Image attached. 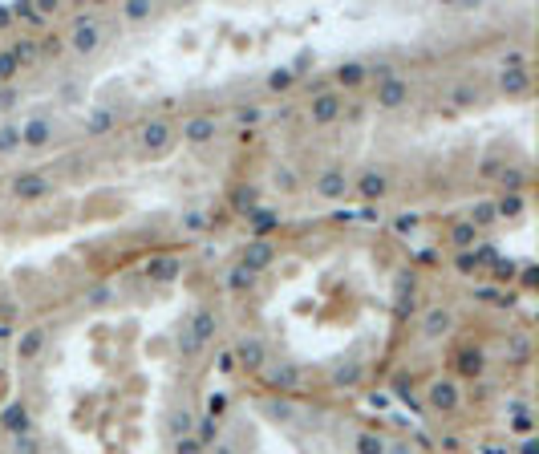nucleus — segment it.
<instances>
[{"instance_id": "obj_23", "label": "nucleus", "mask_w": 539, "mask_h": 454, "mask_svg": "<svg viewBox=\"0 0 539 454\" xmlns=\"http://www.w3.org/2000/svg\"><path fill=\"white\" fill-rule=\"evenodd\" d=\"M163 426H166V434H171V442L187 438V434H195V410H191V405H171L163 418Z\"/></svg>"}, {"instance_id": "obj_43", "label": "nucleus", "mask_w": 539, "mask_h": 454, "mask_svg": "<svg viewBox=\"0 0 539 454\" xmlns=\"http://www.w3.org/2000/svg\"><path fill=\"white\" fill-rule=\"evenodd\" d=\"M16 74H21V61L13 57V49H0V81L9 86V81H16Z\"/></svg>"}, {"instance_id": "obj_44", "label": "nucleus", "mask_w": 539, "mask_h": 454, "mask_svg": "<svg viewBox=\"0 0 539 454\" xmlns=\"http://www.w3.org/2000/svg\"><path fill=\"white\" fill-rule=\"evenodd\" d=\"M110 301H114V284H94V288L86 292V304H89V308H106Z\"/></svg>"}, {"instance_id": "obj_42", "label": "nucleus", "mask_w": 539, "mask_h": 454, "mask_svg": "<svg viewBox=\"0 0 539 454\" xmlns=\"http://www.w3.org/2000/svg\"><path fill=\"white\" fill-rule=\"evenodd\" d=\"M507 426H511L519 438H535V414H531V410H515Z\"/></svg>"}, {"instance_id": "obj_53", "label": "nucleus", "mask_w": 539, "mask_h": 454, "mask_svg": "<svg viewBox=\"0 0 539 454\" xmlns=\"http://www.w3.org/2000/svg\"><path fill=\"white\" fill-rule=\"evenodd\" d=\"M215 369H219V373H236V357H231V349H223V353H219Z\"/></svg>"}, {"instance_id": "obj_9", "label": "nucleus", "mask_w": 539, "mask_h": 454, "mask_svg": "<svg viewBox=\"0 0 539 454\" xmlns=\"http://www.w3.org/2000/svg\"><path fill=\"white\" fill-rule=\"evenodd\" d=\"M0 434L9 438H25V434H37V418H33V405L29 402H9L0 410Z\"/></svg>"}, {"instance_id": "obj_39", "label": "nucleus", "mask_w": 539, "mask_h": 454, "mask_svg": "<svg viewBox=\"0 0 539 454\" xmlns=\"http://www.w3.org/2000/svg\"><path fill=\"white\" fill-rule=\"evenodd\" d=\"M475 240H478V231L470 223H454L450 227V243L458 248V252H475Z\"/></svg>"}, {"instance_id": "obj_49", "label": "nucleus", "mask_w": 539, "mask_h": 454, "mask_svg": "<svg viewBox=\"0 0 539 454\" xmlns=\"http://www.w3.org/2000/svg\"><path fill=\"white\" fill-rule=\"evenodd\" d=\"M393 231H398V236H410V231H414L418 227V211H401V215H393Z\"/></svg>"}, {"instance_id": "obj_50", "label": "nucleus", "mask_w": 539, "mask_h": 454, "mask_svg": "<svg viewBox=\"0 0 539 454\" xmlns=\"http://www.w3.org/2000/svg\"><path fill=\"white\" fill-rule=\"evenodd\" d=\"M227 405H231V398H227V393H211V398H207V410H203V414H211V418H219V422H223Z\"/></svg>"}, {"instance_id": "obj_35", "label": "nucleus", "mask_w": 539, "mask_h": 454, "mask_svg": "<svg viewBox=\"0 0 539 454\" xmlns=\"http://www.w3.org/2000/svg\"><path fill=\"white\" fill-rule=\"evenodd\" d=\"M446 101H454L458 110H470V106L478 101V86L475 81H454L450 94H446Z\"/></svg>"}, {"instance_id": "obj_32", "label": "nucleus", "mask_w": 539, "mask_h": 454, "mask_svg": "<svg viewBox=\"0 0 539 454\" xmlns=\"http://www.w3.org/2000/svg\"><path fill=\"white\" fill-rule=\"evenodd\" d=\"M490 203H495V219H519L527 207V195H499Z\"/></svg>"}, {"instance_id": "obj_6", "label": "nucleus", "mask_w": 539, "mask_h": 454, "mask_svg": "<svg viewBox=\"0 0 539 454\" xmlns=\"http://www.w3.org/2000/svg\"><path fill=\"white\" fill-rule=\"evenodd\" d=\"M426 405L434 410V414H442V418L458 414V410H463V385H458L454 378H434L426 385Z\"/></svg>"}, {"instance_id": "obj_34", "label": "nucleus", "mask_w": 539, "mask_h": 454, "mask_svg": "<svg viewBox=\"0 0 539 454\" xmlns=\"http://www.w3.org/2000/svg\"><path fill=\"white\" fill-rule=\"evenodd\" d=\"M219 434H223V422H219V418H211V414H195V438H199L203 446H211Z\"/></svg>"}, {"instance_id": "obj_4", "label": "nucleus", "mask_w": 539, "mask_h": 454, "mask_svg": "<svg viewBox=\"0 0 539 454\" xmlns=\"http://www.w3.org/2000/svg\"><path fill=\"white\" fill-rule=\"evenodd\" d=\"M101 45H106V29H101V21L94 13H77L74 25H69V49H74L77 57H94Z\"/></svg>"}, {"instance_id": "obj_51", "label": "nucleus", "mask_w": 539, "mask_h": 454, "mask_svg": "<svg viewBox=\"0 0 539 454\" xmlns=\"http://www.w3.org/2000/svg\"><path fill=\"white\" fill-rule=\"evenodd\" d=\"M260 118H263L260 106H239V110H236V122H239V126H256Z\"/></svg>"}, {"instance_id": "obj_36", "label": "nucleus", "mask_w": 539, "mask_h": 454, "mask_svg": "<svg viewBox=\"0 0 539 454\" xmlns=\"http://www.w3.org/2000/svg\"><path fill=\"white\" fill-rule=\"evenodd\" d=\"M263 86L272 89V94H288V89L296 86V74H292V65H276L272 74L263 77Z\"/></svg>"}, {"instance_id": "obj_13", "label": "nucleus", "mask_w": 539, "mask_h": 454, "mask_svg": "<svg viewBox=\"0 0 539 454\" xmlns=\"http://www.w3.org/2000/svg\"><path fill=\"white\" fill-rule=\"evenodd\" d=\"M276 260H280V248L272 240H248L243 252H239V264L248 268V272H256V276H263Z\"/></svg>"}, {"instance_id": "obj_19", "label": "nucleus", "mask_w": 539, "mask_h": 454, "mask_svg": "<svg viewBox=\"0 0 539 454\" xmlns=\"http://www.w3.org/2000/svg\"><path fill=\"white\" fill-rule=\"evenodd\" d=\"M361 381H365V361H357V357H341V361L328 365V385L333 390H357Z\"/></svg>"}, {"instance_id": "obj_41", "label": "nucleus", "mask_w": 539, "mask_h": 454, "mask_svg": "<svg viewBox=\"0 0 539 454\" xmlns=\"http://www.w3.org/2000/svg\"><path fill=\"white\" fill-rule=\"evenodd\" d=\"M16 151H21V130H16V122H4L0 126V158H9Z\"/></svg>"}, {"instance_id": "obj_37", "label": "nucleus", "mask_w": 539, "mask_h": 454, "mask_svg": "<svg viewBox=\"0 0 539 454\" xmlns=\"http://www.w3.org/2000/svg\"><path fill=\"white\" fill-rule=\"evenodd\" d=\"M151 16H154L151 0H126L122 4V21L126 25H142V21H151Z\"/></svg>"}, {"instance_id": "obj_1", "label": "nucleus", "mask_w": 539, "mask_h": 454, "mask_svg": "<svg viewBox=\"0 0 539 454\" xmlns=\"http://www.w3.org/2000/svg\"><path fill=\"white\" fill-rule=\"evenodd\" d=\"M389 187H393V178H389V166L386 163H369L361 166L357 175H353V195L365 203V207H373V203H381L389 195Z\"/></svg>"}, {"instance_id": "obj_40", "label": "nucleus", "mask_w": 539, "mask_h": 454, "mask_svg": "<svg viewBox=\"0 0 539 454\" xmlns=\"http://www.w3.org/2000/svg\"><path fill=\"white\" fill-rule=\"evenodd\" d=\"M499 183H503V195H523L527 175L519 171V166H507V171H499Z\"/></svg>"}, {"instance_id": "obj_33", "label": "nucleus", "mask_w": 539, "mask_h": 454, "mask_svg": "<svg viewBox=\"0 0 539 454\" xmlns=\"http://www.w3.org/2000/svg\"><path fill=\"white\" fill-rule=\"evenodd\" d=\"M458 369H463L466 378H483V373H487V353H483V349H463V353H458Z\"/></svg>"}, {"instance_id": "obj_14", "label": "nucleus", "mask_w": 539, "mask_h": 454, "mask_svg": "<svg viewBox=\"0 0 539 454\" xmlns=\"http://www.w3.org/2000/svg\"><path fill=\"white\" fill-rule=\"evenodd\" d=\"M178 134H183V142H191V146H207V142L219 138V118H215V113H191V118H183Z\"/></svg>"}, {"instance_id": "obj_21", "label": "nucleus", "mask_w": 539, "mask_h": 454, "mask_svg": "<svg viewBox=\"0 0 539 454\" xmlns=\"http://www.w3.org/2000/svg\"><path fill=\"white\" fill-rule=\"evenodd\" d=\"M263 414H268V422H276V426H301V418H304V410L292 398H268L263 402Z\"/></svg>"}, {"instance_id": "obj_20", "label": "nucleus", "mask_w": 539, "mask_h": 454, "mask_svg": "<svg viewBox=\"0 0 539 454\" xmlns=\"http://www.w3.org/2000/svg\"><path fill=\"white\" fill-rule=\"evenodd\" d=\"M389 450V434L377 426H361L349 434V454H386Z\"/></svg>"}, {"instance_id": "obj_30", "label": "nucleus", "mask_w": 539, "mask_h": 454, "mask_svg": "<svg viewBox=\"0 0 539 454\" xmlns=\"http://www.w3.org/2000/svg\"><path fill=\"white\" fill-rule=\"evenodd\" d=\"M231 207H236L239 215H251L260 207V187H256V183H239V187L231 191Z\"/></svg>"}, {"instance_id": "obj_8", "label": "nucleus", "mask_w": 539, "mask_h": 454, "mask_svg": "<svg viewBox=\"0 0 539 454\" xmlns=\"http://www.w3.org/2000/svg\"><path fill=\"white\" fill-rule=\"evenodd\" d=\"M260 373H263L268 390L276 393V398H292V393L301 390V381H304V373H301L296 361H268Z\"/></svg>"}, {"instance_id": "obj_16", "label": "nucleus", "mask_w": 539, "mask_h": 454, "mask_svg": "<svg viewBox=\"0 0 539 454\" xmlns=\"http://www.w3.org/2000/svg\"><path fill=\"white\" fill-rule=\"evenodd\" d=\"M45 345H49V328L45 325H29V328H21V337H16V361L21 365H33L41 353H45Z\"/></svg>"}, {"instance_id": "obj_57", "label": "nucleus", "mask_w": 539, "mask_h": 454, "mask_svg": "<svg viewBox=\"0 0 539 454\" xmlns=\"http://www.w3.org/2000/svg\"><path fill=\"white\" fill-rule=\"evenodd\" d=\"M9 337H13V328H9V325H0V340H9Z\"/></svg>"}, {"instance_id": "obj_24", "label": "nucleus", "mask_w": 539, "mask_h": 454, "mask_svg": "<svg viewBox=\"0 0 539 454\" xmlns=\"http://www.w3.org/2000/svg\"><path fill=\"white\" fill-rule=\"evenodd\" d=\"M223 288L231 292V296H251V292L260 288V276L248 272L243 264H231L227 268V276H223Z\"/></svg>"}, {"instance_id": "obj_29", "label": "nucleus", "mask_w": 539, "mask_h": 454, "mask_svg": "<svg viewBox=\"0 0 539 454\" xmlns=\"http://www.w3.org/2000/svg\"><path fill=\"white\" fill-rule=\"evenodd\" d=\"M178 227H183L187 236H207V231H211V215L203 211V207H187V211L178 215Z\"/></svg>"}, {"instance_id": "obj_11", "label": "nucleus", "mask_w": 539, "mask_h": 454, "mask_svg": "<svg viewBox=\"0 0 539 454\" xmlns=\"http://www.w3.org/2000/svg\"><path fill=\"white\" fill-rule=\"evenodd\" d=\"M183 328L191 333V340H195L199 349H207V345L215 340V333H219V313H215L211 304H199V308L183 321Z\"/></svg>"}, {"instance_id": "obj_22", "label": "nucleus", "mask_w": 539, "mask_h": 454, "mask_svg": "<svg viewBox=\"0 0 539 454\" xmlns=\"http://www.w3.org/2000/svg\"><path fill=\"white\" fill-rule=\"evenodd\" d=\"M183 276V256H154L146 264V280L151 284H175Z\"/></svg>"}, {"instance_id": "obj_38", "label": "nucleus", "mask_w": 539, "mask_h": 454, "mask_svg": "<svg viewBox=\"0 0 539 454\" xmlns=\"http://www.w3.org/2000/svg\"><path fill=\"white\" fill-rule=\"evenodd\" d=\"M466 223L475 227V231H487V227L495 223V203H490V199H478L475 207H470V219H466Z\"/></svg>"}, {"instance_id": "obj_52", "label": "nucleus", "mask_w": 539, "mask_h": 454, "mask_svg": "<svg viewBox=\"0 0 539 454\" xmlns=\"http://www.w3.org/2000/svg\"><path fill=\"white\" fill-rule=\"evenodd\" d=\"M475 296H478V301H483V304H511V296H503L499 288H478Z\"/></svg>"}, {"instance_id": "obj_58", "label": "nucleus", "mask_w": 539, "mask_h": 454, "mask_svg": "<svg viewBox=\"0 0 539 454\" xmlns=\"http://www.w3.org/2000/svg\"><path fill=\"white\" fill-rule=\"evenodd\" d=\"M0 446H4V434H0Z\"/></svg>"}, {"instance_id": "obj_48", "label": "nucleus", "mask_w": 539, "mask_h": 454, "mask_svg": "<svg viewBox=\"0 0 539 454\" xmlns=\"http://www.w3.org/2000/svg\"><path fill=\"white\" fill-rule=\"evenodd\" d=\"M9 13L21 16V21H33V25H41V21H45V16L37 13V4H33V0H21V4H13V9H9Z\"/></svg>"}, {"instance_id": "obj_12", "label": "nucleus", "mask_w": 539, "mask_h": 454, "mask_svg": "<svg viewBox=\"0 0 539 454\" xmlns=\"http://www.w3.org/2000/svg\"><path fill=\"white\" fill-rule=\"evenodd\" d=\"M454 308H446V304H434V308H426L422 313V321H418V333H422V340H446L454 333Z\"/></svg>"}, {"instance_id": "obj_15", "label": "nucleus", "mask_w": 539, "mask_h": 454, "mask_svg": "<svg viewBox=\"0 0 539 454\" xmlns=\"http://www.w3.org/2000/svg\"><path fill=\"white\" fill-rule=\"evenodd\" d=\"M53 195V178H45L41 171H25L13 178V199L21 203H45Z\"/></svg>"}, {"instance_id": "obj_55", "label": "nucleus", "mask_w": 539, "mask_h": 454, "mask_svg": "<svg viewBox=\"0 0 539 454\" xmlns=\"http://www.w3.org/2000/svg\"><path fill=\"white\" fill-rule=\"evenodd\" d=\"M515 454H539V442H535V438H523Z\"/></svg>"}, {"instance_id": "obj_28", "label": "nucleus", "mask_w": 539, "mask_h": 454, "mask_svg": "<svg viewBox=\"0 0 539 454\" xmlns=\"http://www.w3.org/2000/svg\"><path fill=\"white\" fill-rule=\"evenodd\" d=\"M272 187H276L280 195H296V191H301V171L292 163H276L272 166Z\"/></svg>"}, {"instance_id": "obj_7", "label": "nucleus", "mask_w": 539, "mask_h": 454, "mask_svg": "<svg viewBox=\"0 0 539 454\" xmlns=\"http://www.w3.org/2000/svg\"><path fill=\"white\" fill-rule=\"evenodd\" d=\"M373 101H377V110H386V113H398V110H405V106L414 101V86H410V77L393 74V77H386V81H377V94H373Z\"/></svg>"}, {"instance_id": "obj_31", "label": "nucleus", "mask_w": 539, "mask_h": 454, "mask_svg": "<svg viewBox=\"0 0 539 454\" xmlns=\"http://www.w3.org/2000/svg\"><path fill=\"white\" fill-rule=\"evenodd\" d=\"M503 349H507V361H515V365H527V361H531V337H527V333H511Z\"/></svg>"}, {"instance_id": "obj_45", "label": "nucleus", "mask_w": 539, "mask_h": 454, "mask_svg": "<svg viewBox=\"0 0 539 454\" xmlns=\"http://www.w3.org/2000/svg\"><path fill=\"white\" fill-rule=\"evenodd\" d=\"M9 49H13V57L21 61V69L37 61V41H16V45H9Z\"/></svg>"}, {"instance_id": "obj_2", "label": "nucleus", "mask_w": 539, "mask_h": 454, "mask_svg": "<svg viewBox=\"0 0 539 454\" xmlns=\"http://www.w3.org/2000/svg\"><path fill=\"white\" fill-rule=\"evenodd\" d=\"M341 113H345V94L333 86L325 89H313V98H308V106H304V118L313 122V126H337L341 122Z\"/></svg>"}, {"instance_id": "obj_10", "label": "nucleus", "mask_w": 539, "mask_h": 454, "mask_svg": "<svg viewBox=\"0 0 539 454\" xmlns=\"http://www.w3.org/2000/svg\"><path fill=\"white\" fill-rule=\"evenodd\" d=\"M16 130H21V151H45L57 138V126H53L49 113H29Z\"/></svg>"}, {"instance_id": "obj_56", "label": "nucleus", "mask_w": 539, "mask_h": 454, "mask_svg": "<svg viewBox=\"0 0 539 454\" xmlns=\"http://www.w3.org/2000/svg\"><path fill=\"white\" fill-rule=\"evenodd\" d=\"M13 25V13H9V9H0V29H9Z\"/></svg>"}, {"instance_id": "obj_27", "label": "nucleus", "mask_w": 539, "mask_h": 454, "mask_svg": "<svg viewBox=\"0 0 539 454\" xmlns=\"http://www.w3.org/2000/svg\"><path fill=\"white\" fill-rule=\"evenodd\" d=\"M365 61H357V57H349V61H341L337 65V74H333V81H337V86L333 89H357L365 81Z\"/></svg>"}, {"instance_id": "obj_46", "label": "nucleus", "mask_w": 539, "mask_h": 454, "mask_svg": "<svg viewBox=\"0 0 539 454\" xmlns=\"http://www.w3.org/2000/svg\"><path fill=\"white\" fill-rule=\"evenodd\" d=\"M454 268H458L463 276H470V272L483 268V260H478V252H458V256H454Z\"/></svg>"}, {"instance_id": "obj_18", "label": "nucleus", "mask_w": 539, "mask_h": 454, "mask_svg": "<svg viewBox=\"0 0 539 454\" xmlns=\"http://www.w3.org/2000/svg\"><path fill=\"white\" fill-rule=\"evenodd\" d=\"M114 130H118L114 106H89L86 118H81V134H86V138H110Z\"/></svg>"}, {"instance_id": "obj_5", "label": "nucleus", "mask_w": 539, "mask_h": 454, "mask_svg": "<svg viewBox=\"0 0 539 454\" xmlns=\"http://www.w3.org/2000/svg\"><path fill=\"white\" fill-rule=\"evenodd\" d=\"M231 357H236V369H243V373H260V369L272 361L268 340H263L260 333H239L236 345H231Z\"/></svg>"}, {"instance_id": "obj_54", "label": "nucleus", "mask_w": 539, "mask_h": 454, "mask_svg": "<svg viewBox=\"0 0 539 454\" xmlns=\"http://www.w3.org/2000/svg\"><path fill=\"white\" fill-rule=\"evenodd\" d=\"M499 264H503V268H495V276H499V280H511L515 272H519V268H515L511 260H499Z\"/></svg>"}, {"instance_id": "obj_25", "label": "nucleus", "mask_w": 539, "mask_h": 454, "mask_svg": "<svg viewBox=\"0 0 539 454\" xmlns=\"http://www.w3.org/2000/svg\"><path fill=\"white\" fill-rule=\"evenodd\" d=\"M499 89L507 98H527L531 94V69H499Z\"/></svg>"}, {"instance_id": "obj_47", "label": "nucleus", "mask_w": 539, "mask_h": 454, "mask_svg": "<svg viewBox=\"0 0 539 454\" xmlns=\"http://www.w3.org/2000/svg\"><path fill=\"white\" fill-rule=\"evenodd\" d=\"M499 69H527V53L523 49H503Z\"/></svg>"}, {"instance_id": "obj_26", "label": "nucleus", "mask_w": 539, "mask_h": 454, "mask_svg": "<svg viewBox=\"0 0 539 454\" xmlns=\"http://www.w3.org/2000/svg\"><path fill=\"white\" fill-rule=\"evenodd\" d=\"M276 227H280V211L263 207V203L248 215V231H251V240H268V231H276Z\"/></svg>"}, {"instance_id": "obj_3", "label": "nucleus", "mask_w": 539, "mask_h": 454, "mask_svg": "<svg viewBox=\"0 0 539 454\" xmlns=\"http://www.w3.org/2000/svg\"><path fill=\"white\" fill-rule=\"evenodd\" d=\"M349 187H353V175H349V166L345 163H325L313 175V195L321 203H341L345 195H349Z\"/></svg>"}, {"instance_id": "obj_17", "label": "nucleus", "mask_w": 539, "mask_h": 454, "mask_svg": "<svg viewBox=\"0 0 539 454\" xmlns=\"http://www.w3.org/2000/svg\"><path fill=\"white\" fill-rule=\"evenodd\" d=\"M171 138H175V122H166V118H151V122L138 130V146L146 154H163L166 146H171Z\"/></svg>"}]
</instances>
